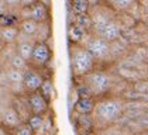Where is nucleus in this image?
Instances as JSON below:
<instances>
[{
    "label": "nucleus",
    "mask_w": 148,
    "mask_h": 135,
    "mask_svg": "<svg viewBox=\"0 0 148 135\" xmlns=\"http://www.w3.org/2000/svg\"><path fill=\"white\" fill-rule=\"evenodd\" d=\"M90 16L92 20V31L93 35L103 38L107 42L116 41L120 35H121V27L120 24L116 21L113 16L109 14V11L102 7H95L90 13H88Z\"/></svg>",
    "instance_id": "nucleus-1"
},
{
    "label": "nucleus",
    "mask_w": 148,
    "mask_h": 135,
    "mask_svg": "<svg viewBox=\"0 0 148 135\" xmlns=\"http://www.w3.org/2000/svg\"><path fill=\"white\" fill-rule=\"evenodd\" d=\"M121 114V104L117 100L104 99L95 103V108L90 115H93V121L99 125H109L116 121Z\"/></svg>",
    "instance_id": "nucleus-2"
},
{
    "label": "nucleus",
    "mask_w": 148,
    "mask_h": 135,
    "mask_svg": "<svg viewBox=\"0 0 148 135\" xmlns=\"http://www.w3.org/2000/svg\"><path fill=\"white\" fill-rule=\"evenodd\" d=\"M95 59L93 56L82 46V45H72L71 46V69L73 76L83 78L89 72L93 70Z\"/></svg>",
    "instance_id": "nucleus-3"
},
{
    "label": "nucleus",
    "mask_w": 148,
    "mask_h": 135,
    "mask_svg": "<svg viewBox=\"0 0 148 135\" xmlns=\"http://www.w3.org/2000/svg\"><path fill=\"white\" fill-rule=\"evenodd\" d=\"M83 85L88 86L90 90L92 96H103L109 90L112 89V78L109 73L102 72V70H92L88 75L83 76Z\"/></svg>",
    "instance_id": "nucleus-4"
},
{
    "label": "nucleus",
    "mask_w": 148,
    "mask_h": 135,
    "mask_svg": "<svg viewBox=\"0 0 148 135\" xmlns=\"http://www.w3.org/2000/svg\"><path fill=\"white\" fill-rule=\"evenodd\" d=\"M85 38H86V44L83 45V48L93 56L95 61L96 59L103 61V59L109 58V55H110V42L104 41L103 38H99L93 34L89 37L85 35Z\"/></svg>",
    "instance_id": "nucleus-5"
},
{
    "label": "nucleus",
    "mask_w": 148,
    "mask_h": 135,
    "mask_svg": "<svg viewBox=\"0 0 148 135\" xmlns=\"http://www.w3.org/2000/svg\"><path fill=\"white\" fill-rule=\"evenodd\" d=\"M44 82V76L41 72H38L37 69H27L24 70V79H23V89L30 94L38 91L41 85Z\"/></svg>",
    "instance_id": "nucleus-6"
},
{
    "label": "nucleus",
    "mask_w": 148,
    "mask_h": 135,
    "mask_svg": "<svg viewBox=\"0 0 148 135\" xmlns=\"http://www.w3.org/2000/svg\"><path fill=\"white\" fill-rule=\"evenodd\" d=\"M27 106H28V110L31 111V114H35V115H44V114L48 111L49 101L47 100L40 91H35V93H30V94H28Z\"/></svg>",
    "instance_id": "nucleus-7"
},
{
    "label": "nucleus",
    "mask_w": 148,
    "mask_h": 135,
    "mask_svg": "<svg viewBox=\"0 0 148 135\" xmlns=\"http://www.w3.org/2000/svg\"><path fill=\"white\" fill-rule=\"evenodd\" d=\"M51 61V48L47 42H34L33 48V55H31V62H34L38 66H45Z\"/></svg>",
    "instance_id": "nucleus-8"
},
{
    "label": "nucleus",
    "mask_w": 148,
    "mask_h": 135,
    "mask_svg": "<svg viewBox=\"0 0 148 135\" xmlns=\"http://www.w3.org/2000/svg\"><path fill=\"white\" fill-rule=\"evenodd\" d=\"M28 18L37 22H47L49 18V10L42 1L37 0L31 7H28Z\"/></svg>",
    "instance_id": "nucleus-9"
},
{
    "label": "nucleus",
    "mask_w": 148,
    "mask_h": 135,
    "mask_svg": "<svg viewBox=\"0 0 148 135\" xmlns=\"http://www.w3.org/2000/svg\"><path fill=\"white\" fill-rule=\"evenodd\" d=\"M21 124V117L18 111L14 107L6 108L1 114V125L7 130H14L16 127H18Z\"/></svg>",
    "instance_id": "nucleus-10"
},
{
    "label": "nucleus",
    "mask_w": 148,
    "mask_h": 135,
    "mask_svg": "<svg viewBox=\"0 0 148 135\" xmlns=\"http://www.w3.org/2000/svg\"><path fill=\"white\" fill-rule=\"evenodd\" d=\"M95 103L96 101L93 100V97H80L75 104V111L79 115H89L95 108Z\"/></svg>",
    "instance_id": "nucleus-11"
},
{
    "label": "nucleus",
    "mask_w": 148,
    "mask_h": 135,
    "mask_svg": "<svg viewBox=\"0 0 148 135\" xmlns=\"http://www.w3.org/2000/svg\"><path fill=\"white\" fill-rule=\"evenodd\" d=\"M18 28L14 27V25H4L0 28V38L6 42H13L18 38Z\"/></svg>",
    "instance_id": "nucleus-12"
},
{
    "label": "nucleus",
    "mask_w": 148,
    "mask_h": 135,
    "mask_svg": "<svg viewBox=\"0 0 148 135\" xmlns=\"http://www.w3.org/2000/svg\"><path fill=\"white\" fill-rule=\"evenodd\" d=\"M33 48H34V42H31L30 40L20 41V44L17 46V54L21 56L24 61L30 62L31 61V55H33Z\"/></svg>",
    "instance_id": "nucleus-13"
},
{
    "label": "nucleus",
    "mask_w": 148,
    "mask_h": 135,
    "mask_svg": "<svg viewBox=\"0 0 148 135\" xmlns=\"http://www.w3.org/2000/svg\"><path fill=\"white\" fill-rule=\"evenodd\" d=\"M38 28V22L31 18H24L20 24V33L25 37H34Z\"/></svg>",
    "instance_id": "nucleus-14"
},
{
    "label": "nucleus",
    "mask_w": 148,
    "mask_h": 135,
    "mask_svg": "<svg viewBox=\"0 0 148 135\" xmlns=\"http://www.w3.org/2000/svg\"><path fill=\"white\" fill-rule=\"evenodd\" d=\"M85 35H86V31H85V30H82L80 27H78L76 24L69 25L68 38H69V41H71V42L78 44V42H80V41H83Z\"/></svg>",
    "instance_id": "nucleus-15"
},
{
    "label": "nucleus",
    "mask_w": 148,
    "mask_h": 135,
    "mask_svg": "<svg viewBox=\"0 0 148 135\" xmlns=\"http://www.w3.org/2000/svg\"><path fill=\"white\" fill-rule=\"evenodd\" d=\"M72 11L76 16H82V14H88L89 13V0H72L71 3Z\"/></svg>",
    "instance_id": "nucleus-16"
},
{
    "label": "nucleus",
    "mask_w": 148,
    "mask_h": 135,
    "mask_svg": "<svg viewBox=\"0 0 148 135\" xmlns=\"http://www.w3.org/2000/svg\"><path fill=\"white\" fill-rule=\"evenodd\" d=\"M136 1L137 0H107V4L116 11H124L136 4Z\"/></svg>",
    "instance_id": "nucleus-17"
},
{
    "label": "nucleus",
    "mask_w": 148,
    "mask_h": 135,
    "mask_svg": "<svg viewBox=\"0 0 148 135\" xmlns=\"http://www.w3.org/2000/svg\"><path fill=\"white\" fill-rule=\"evenodd\" d=\"M23 79H24V70H18L10 68L7 70V80L12 85H23Z\"/></svg>",
    "instance_id": "nucleus-18"
},
{
    "label": "nucleus",
    "mask_w": 148,
    "mask_h": 135,
    "mask_svg": "<svg viewBox=\"0 0 148 135\" xmlns=\"http://www.w3.org/2000/svg\"><path fill=\"white\" fill-rule=\"evenodd\" d=\"M44 97H45L47 100L49 101L51 100V96H52V93H54V85H52V82L51 80H47L44 79V82H42V85H41V87L38 90Z\"/></svg>",
    "instance_id": "nucleus-19"
},
{
    "label": "nucleus",
    "mask_w": 148,
    "mask_h": 135,
    "mask_svg": "<svg viewBox=\"0 0 148 135\" xmlns=\"http://www.w3.org/2000/svg\"><path fill=\"white\" fill-rule=\"evenodd\" d=\"M27 124L33 128V131H38L40 128H42L44 125V118L42 115H35V114H31L28 118H27Z\"/></svg>",
    "instance_id": "nucleus-20"
},
{
    "label": "nucleus",
    "mask_w": 148,
    "mask_h": 135,
    "mask_svg": "<svg viewBox=\"0 0 148 135\" xmlns=\"http://www.w3.org/2000/svg\"><path fill=\"white\" fill-rule=\"evenodd\" d=\"M76 24L78 27H80L82 30L88 31L92 28V20H90V16L89 14H82V16H76V21L73 22Z\"/></svg>",
    "instance_id": "nucleus-21"
},
{
    "label": "nucleus",
    "mask_w": 148,
    "mask_h": 135,
    "mask_svg": "<svg viewBox=\"0 0 148 135\" xmlns=\"http://www.w3.org/2000/svg\"><path fill=\"white\" fill-rule=\"evenodd\" d=\"M10 63H12V68L18 69V70H27V69H28V62H27V61H24L18 54H16V55L13 56Z\"/></svg>",
    "instance_id": "nucleus-22"
},
{
    "label": "nucleus",
    "mask_w": 148,
    "mask_h": 135,
    "mask_svg": "<svg viewBox=\"0 0 148 135\" xmlns=\"http://www.w3.org/2000/svg\"><path fill=\"white\" fill-rule=\"evenodd\" d=\"M34 134L35 132L33 131V128L27 123H21L18 127H16L12 132V135H34Z\"/></svg>",
    "instance_id": "nucleus-23"
},
{
    "label": "nucleus",
    "mask_w": 148,
    "mask_h": 135,
    "mask_svg": "<svg viewBox=\"0 0 148 135\" xmlns=\"http://www.w3.org/2000/svg\"><path fill=\"white\" fill-rule=\"evenodd\" d=\"M78 94H79V99L80 97H93L90 93V90L88 89V86L86 85H79V87H78Z\"/></svg>",
    "instance_id": "nucleus-24"
},
{
    "label": "nucleus",
    "mask_w": 148,
    "mask_h": 135,
    "mask_svg": "<svg viewBox=\"0 0 148 135\" xmlns=\"http://www.w3.org/2000/svg\"><path fill=\"white\" fill-rule=\"evenodd\" d=\"M6 3V7H16V6H20V0H4Z\"/></svg>",
    "instance_id": "nucleus-25"
},
{
    "label": "nucleus",
    "mask_w": 148,
    "mask_h": 135,
    "mask_svg": "<svg viewBox=\"0 0 148 135\" xmlns=\"http://www.w3.org/2000/svg\"><path fill=\"white\" fill-rule=\"evenodd\" d=\"M37 0H20V6H23L24 9L25 7H31Z\"/></svg>",
    "instance_id": "nucleus-26"
},
{
    "label": "nucleus",
    "mask_w": 148,
    "mask_h": 135,
    "mask_svg": "<svg viewBox=\"0 0 148 135\" xmlns=\"http://www.w3.org/2000/svg\"><path fill=\"white\" fill-rule=\"evenodd\" d=\"M6 9H7V7H6L4 0H0V14H1V13H4V11H6Z\"/></svg>",
    "instance_id": "nucleus-27"
},
{
    "label": "nucleus",
    "mask_w": 148,
    "mask_h": 135,
    "mask_svg": "<svg viewBox=\"0 0 148 135\" xmlns=\"http://www.w3.org/2000/svg\"><path fill=\"white\" fill-rule=\"evenodd\" d=\"M7 134H9V130L4 128V127L0 124V135H7Z\"/></svg>",
    "instance_id": "nucleus-28"
},
{
    "label": "nucleus",
    "mask_w": 148,
    "mask_h": 135,
    "mask_svg": "<svg viewBox=\"0 0 148 135\" xmlns=\"http://www.w3.org/2000/svg\"><path fill=\"white\" fill-rule=\"evenodd\" d=\"M7 135H12V134H10V132H9V134H7Z\"/></svg>",
    "instance_id": "nucleus-29"
}]
</instances>
